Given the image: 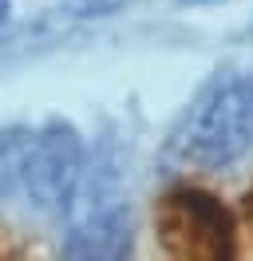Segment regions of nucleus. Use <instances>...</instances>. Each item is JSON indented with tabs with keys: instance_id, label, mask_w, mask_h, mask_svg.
Wrapping results in <instances>:
<instances>
[{
	"instance_id": "obj_4",
	"label": "nucleus",
	"mask_w": 253,
	"mask_h": 261,
	"mask_svg": "<svg viewBox=\"0 0 253 261\" xmlns=\"http://www.w3.org/2000/svg\"><path fill=\"white\" fill-rule=\"evenodd\" d=\"M83 166H87V150H83V139L71 127H63V123L36 127L32 130L20 194L28 198V206H36V210L60 214L75 198Z\"/></svg>"
},
{
	"instance_id": "obj_7",
	"label": "nucleus",
	"mask_w": 253,
	"mask_h": 261,
	"mask_svg": "<svg viewBox=\"0 0 253 261\" xmlns=\"http://www.w3.org/2000/svg\"><path fill=\"white\" fill-rule=\"evenodd\" d=\"M245 218H249V226H253V190L245 194Z\"/></svg>"
},
{
	"instance_id": "obj_3",
	"label": "nucleus",
	"mask_w": 253,
	"mask_h": 261,
	"mask_svg": "<svg viewBox=\"0 0 253 261\" xmlns=\"http://www.w3.org/2000/svg\"><path fill=\"white\" fill-rule=\"evenodd\" d=\"M158 242L166 261H237L234 218L198 186H174L158 202Z\"/></svg>"
},
{
	"instance_id": "obj_2",
	"label": "nucleus",
	"mask_w": 253,
	"mask_h": 261,
	"mask_svg": "<svg viewBox=\"0 0 253 261\" xmlns=\"http://www.w3.org/2000/svg\"><path fill=\"white\" fill-rule=\"evenodd\" d=\"M67 261H127L135 222L131 202L119 190V166L95 163L83 166L75 198L67 202Z\"/></svg>"
},
{
	"instance_id": "obj_5",
	"label": "nucleus",
	"mask_w": 253,
	"mask_h": 261,
	"mask_svg": "<svg viewBox=\"0 0 253 261\" xmlns=\"http://www.w3.org/2000/svg\"><path fill=\"white\" fill-rule=\"evenodd\" d=\"M36 127H8L0 130V198L20 194L24 166H28V147Z\"/></svg>"
},
{
	"instance_id": "obj_1",
	"label": "nucleus",
	"mask_w": 253,
	"mask_h": 261,
	"mask_svg": "<svg viewBox=\"0 0 253 261\" xmlns=\"http://www.w3.org/2000/svg\"><path fill=\"white\" fill-rule=\"evenodd\" d=\"M170 150L186 166L218 170L253 150V75H230L210 83L190 103Z\"/></svg>"
},
{
	"instance_id": "obj_6",
	"label": "nucleus",
	"mask_w": 253,
	"mask_h": 261,
	"mask_svg": "<svg viewBox=\"0 0 253 261\" xmlns=\"http://www.w3.org/2000/svg\"><path fill=\"white\" fill-rule=\"evenodd\" d=\"M75 16H107V12H115V8H123L127 0H63Z\"/></svg>"
},
{
	"instance_id": "obj_8",
	"label": "nucleus",
	"mask_w": 253,
	"mask_h": 261,
	"mask_svg": "<svg viewBox=\"0 0 253 261\" xmlns=\"http://www.w3.org/2000/svg\"><path fill=\"white\" fill-rule=\"evenodd\" d=\"M4 12H8V0H0V24H4Z\"/></svg>"
}]
</instances>
